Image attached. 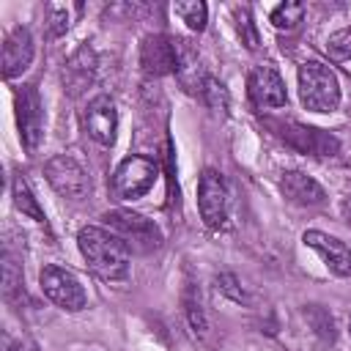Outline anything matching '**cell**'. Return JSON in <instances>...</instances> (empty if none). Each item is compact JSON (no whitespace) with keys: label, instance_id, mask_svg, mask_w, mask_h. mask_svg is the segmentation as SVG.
Here are the masks:
<instances>
[{"label":"cell","instance_id":"cell-1","mask_svg":"<svg viewBox=\"0 0 351 351\" xmlns=\"http://www.w3.org/2000/svg\"><path fill=\"white\" fill-rule=\"evenodd\" d=\"M80 252L93 274L101 280H126L129 277V247L107 228L88 225L77 233Z\"/></svg>","mask_w":351,"mask_h":351},{"label":"cell","instance_id":"cell-2","mask_svg":"<svg viewBox=\"0 0 351 351\" xmlns=\"http://www.w3.org/2000/svg\"><path fill=\"white\" fill-rule=\"evenodd\" d=\"M299 99L310 112H335L340 104L337 74L321 60H304L299 66Z\"/></svg>","mask_w":351,"mask_h":351},{"label":"cell","instance_id":"cell-3","mask_svg":"<svg viewBox=\"0 0 351 351\" xmlns=\"http://www.w3.org/2000/svg\"><path fill=\"white\" fill-rule=\"evenodd\" d=\"M101 219H104L107 230H112L134 252H154V250L162 247V230H159V225L154 219L137 214V211L112 208Z\"/></svg>","mask_w":351,"mask_h":351},{"label":"cell","instance_id":"cell-4","mask_svg":"<svg viewBox=\"0 0 351 351\" xmlns=\"http://www.w3.org/2000/svg\"><path fill=\"white\" fill-rule=\"evenodd\" d=\"M197 208L200 219L211 230H228L230 228V192L225 184V176L214 167H206L197 181Z\"/></svg>","mask_w":351,"mask_h":351},{"label":"cell","instance_id":"cell-5","mask_svg":"<svg viewBox=\"0 0 351 351\" xmlns=\"http://www.w3.org/2000/svg\"><path fill=\"white\" fill-rule=\"evenodd\" d=\"M269 129L293 151L299 154H310V156H335L340 151V140L329 132H321L315 126H304L299 121H280V118H269L266 121Z\"/></svg>","mask_w":351,"mask_h":351},{"label":"cell","instance_id":"cell-6","mask_svg":"<svg viewBox=\"0 0 351 351\" xmlns=\"http://www.w3.org/2000/svg\"><path fill=\"white\" fill-rule=\"evenodd\" d=\"M38 282H41L44 296L66 313H80L88 304V293H85L82 282L77 280L74 271H69L63 266H55V263L44 266L38 274Z\"/></svg>","mask_w":351,"mask_h":351},{"label":"cell","instance_id":"cell-7","mask_svg":"<svg viewBox=\"0 0 351 351\" xmlns=\"http://www.w3.org/2000/svg\"><path fill=\"white\" fill-rule=\"evenodd\" d=\"M159 167L148 156H126L112 173V195L118 200H137L156 184Z\"/></svg>","mask_w":351,"mask_h":351},{"label":"cell","instance_id":"cell-8","mask_svg":"<svg viewBox=\"0 0 351 351\" xmlns=\"http://www.w3.org/2000/svg\"><path fill=\"white\" fill-rule=\"evenodd\" d=\"M16 107V126H19V140L27 154H36V148L44 140V101L41 93L33 82L22 85L14 96Z\"/></svg>","mask_w":351,"mask_h":351},{"label":"cell","instance_id":"cell-9","mask_svg":"<svg viewBox=\"0 0 351 351\" xmlns=\"http://www.w3.org/2000/svg\"><path fill=\"white\" fill-rule=\"evenodd\" d=\"M49 186L66 200H85L90 195V178L71 154H58L44 165Z\"/></svg>","mask_w":351,"mask_h":351},{"label":"cell","instance_id":"cell-10","mask_svg":"<svg viewBox=\"0 0 351 351\" xmlns=\"http://www.w3.org/2000/svg\"><path fill=\"white\" fill-rule=\"evenodd\" d=\"M247 93L250 101L258 110H277L288 104V93H285V82L280 77V71L271 63H261L250 71L247 77Z\"/></svg>","mask_w":351,"mask_h":351},{"label":"cell","instance_id":"cell-11","mask_svg":"<svg viewBox=\"0 0 351 351\" xmlns=\"http://www.w3.org/2000/svg\"><path fill=\"white\" fill-rule=\"evenodd\" d=\"M140 66L148 77H165L178 71V38L151 33L140 44Z\"/></svg>","mask_w":351,"mask_h":351},{"label":"cell","instance_id":"cell-12","mask_svg":"<svg viewBox=\"0 0 351 351\" xmlns=\"http://www.w3.org/2000/svg\"><path fill=\"white\" fill-rule=\"evenodd\" d=\"M82 126L85 132L99 143V145H112L115 132H118V112L110 96H93L82 112Z\"/></svg>","mask_w":351,"mask_h":351},{"label":"cell","instance_id":"cell-13","mask_svg":"<svg viewBox=\"0 0 351 351\" xmlns=\"http://www.w3.org/2000/svg\"><path fill=\"white\" fill-rule=\"evenodd\" d=\"M33 55H36V44H33L30 30L22 27V25H16L3 38V77L5 80L19 77L33 63Z\"/></svg>","mask_w":351,"mask_h":351},{"label":"cell","instance_id":"cell-14","mask_svg":"<svg viewBox=\"0 0 351 351\" xmlns=\"http://www.w3.org/2000/svg\"><path fill=\"white\" fill-rule=\"evenodd\" d=\"M302 241H304L310 250H315V252L321 255V261L326 263V269H329L332 274H337V277H351V250H348L340 239H335V236H329V233H321V230H304Z\"/></svg>","mask_w":351,"mask_h":351},{"label":"cell","instance_id":"cell-15","mask_svg":"<svg viewBox=\"0 0 351 351\" xmlns=\"http://www.w3.org/2000/svg\"><path fill=\"white\" fill-rule=\"evenodd\" d=\"M280 189H282L285 200H291L296 206H321L326 200L324 186L302 170H285L280 178Z\"/></svg>","mask_w":351,"mask_h":351},{"label":"cell","instance_id":"cell-16","mask_svg":"<svg viewBox=\"0 0 351 351\" xmlns=\"http://www.w3.org/2000/svg\"><path fill=\"white\" fill-rule=\"evenodd\" d=\"M299 315H302V321L307 324V329L315 335V340L321 346H335V340H337V324H335L332 313L324 304H304L299 310Z\"/></svg>","mask_w":351,"mask_h":351},{"label":"cell","instance_id":"cell-17","mask_svg":"<svg viewBox=\"0 0 351 351\" xmlns=\"http://www.w3.org/2000/svg\"><path fill=\"white\" fill-rule=\"evenodd\" d=\"M63 80H66L71 93H80L82 88L90 85V80H93V55H90L88 47H82L80 52L71 55V60L63 69Z\"/></svg>","mask_w":351,"mask_h":351},{"label":"cell","instance_id":"cell-18","mask_svg":"<svg viewBox=\"0 0 351 351\" xmlns=\"http://www.w3.org/2000/svg\"><path fill=\"white\" fill-rule=\"evenodd\" d=\"M181 304H184V318H186L189 332H192L197 340H206V337H208V318H206L203 304H200V296L195 293V288H192V285H186V288H184Z\"/></svg>","mask_w":351,"mask_h":351},{"label":"cell","instance_id":"cell-19","mask_svg":"<svg viewBox=\"0 0 351 351\" xmlns=\"http://www.w3.org/2000/svg\"><path fill=\"white\" fill-rule=\"evenodd\" d=\"M11 195H14V206H16L25 217H30V219H36V222H44V219H47L44 211H41V206H38V200L33 197V192H30V186H27V181H25L22 176L14 178Z\"/></svg>","mask_w":351,"mask_h":351},{"label":"cell","instance_id":"cell-20","mask_svg":"<svg viewBox=\"0 0 351 351\" xmlns=\"http://www.w3.org/2000/svg\"><path fill=\"white\" fill-rule=\"evenodd\" d=\"M173 11L181 16V22H186V27H189V30L200 33V30L206 27V19H208V8H206V3H200V0L176 3V5H173Z\"/></svg>","mask_w":351,"mask_h":351},{"label":"cell","instance_id":"cell-21","mask_svg":"<svg viewBox=\"0 0 351 351\" xmlns=\"http://www.w3.org/2000/svg\"><path fill=\"white\" fill-rule=\"evenodd\" d=\"M269 19H271V25H274L277 30H293V27H299V22L304 19V5H302V3H280V5L269 14Z\"/></svg>","mask_w":351,"mask_h":351},{"label":"cell","instance_id":"cell-22","mask_svg":"<svg viewBox=\"0 0 351 351\" xmlns=\"http://www.w3.org/2000/svg\"><path fill=\"white\" fill-rule=\"evenodd\" d=\"M3 291H5V299H14L16 293H22V263L8 250L3 252Z\"/></svg>","mask_w":351,"mask_h":351},{"label":"cell","instance_id":"cell-23","mask_svg":"<svg viewBox=\"0 0 351 351\" xmlns=\"http://www.w3.org/2000/svg\"><path fill=\"white\" fill-rule=\"evenodd\" d=\"M200 96H203V101H206L211 110H217V112H225V110H228V90H225V85H222V82H217V80L206 77Z\"/></svg>","mask_w":351,"mask_h":351},{"label":"cell","instance_id":"cell-24","mask_svg":"<svg viewBox=\"0 0 351 351\" xmlns=\"http://www.w3.org/2000/svg\"><path fill=\"white\" fill-rule=\"evenodd\" d=\"M326 52H329L335 60H351V27L337 30L335 36H329Z\"/></svg>","mask_w":351,"mask_h":351},{"label":"cell","instance_id":"cell-25","mask_svg":"<svg viewBox=\"0 0 351 351\" xmlns=\"http://www.w3.org/2000/svg\"><path fill=\"white\" fill-rule=\"evenodd\" d=\"M236 27H239V36H241V44L247 49H255L258 47V30L252 25V16L247 8H239L236 11Z\"/></svg>","mask_w":351,"mask_h":351},{"label":"cell","instance_id":"cell-26","mask_svg":"<svg viewBox=\"0 0 351 351\" xmlns=\"http://www.w3.org/2000/svg\"><path fill=\"white\" fill-rule=\"evenodd\" d=\"M3 351H38V346L27 332H14L8 326L3 332Z\"/></svg>","mask_w":351,"mask_h":351},{"label":"cell","instance_id":"cell-27","mask_svg":"<svg viewBox=\"0 0 351 351\" xmlns=\"http://www.w3.org/2000/svg\"><path fill=\"white\" fill-rule=\"evenodd\" d=\"M80 14V5H49V22H52V33H63L71 25V16Z\"/></svg>","mask_w":351,"mask_h":351},{"label":"cell","instance_id":"cell-28","mask_svg":"<svg viewBox=\"0 0 351 351\" xmlns=\"http://www.w3.org/2000/svg\"><path fill=\"white\" fill-rule=\"evenodd\" d=\"M217 288H219L225 296H230L233 302H239V304L247 302V293H244V288L236 282L233 274H219V277H217Z\"/></svg>","mask_w":351,"mask_h":351},{"label":"cell","instance_id":"cell-29","mask_svg":"<svg viewBox=\"0 0 351 351\" xmlns=\"http://www.w3.org/2000/svg\"><path fill=\"white\" fill-rule=\"evenodd\" d=\"M340 211H343V219H346V225L351 228V195H348V197L340 203Z\"/></svg>","mask_w":351,"mask_h":351},{"label":"cell","instance_id":"cell-30","mask_svg":"<svg viewBox=\"0 0 351 351\" xmlns=\"http://www.w3.org/2000/svg\"><path fill=\"white\" fill-rule=\"evenodd\" d=\"M348 335H351V315H348Z\"/></svg>","mask_w":351,"mask_h":351}]
</instances>
